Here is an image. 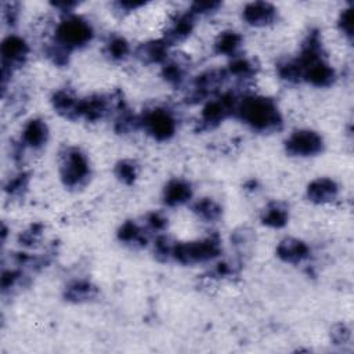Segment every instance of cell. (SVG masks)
I'll return each mask as SVG.
<instances>
[{"instance_id": "cell-31", "label": "cell", "mask_w": 354, "mask_h": 354, "mask_svg": "<svg viewBox=\"0 0 354 354\" xmlns=\"http://www.w3.org/2000/svg\"><path fill=\"white\" fill-rule=\"evenodd\" d=\"M173 248H174V243L169 238L159 236L155 242L153 252H155L156 257H159L160 260H169V259H171Z\"/></svg>"}, {"instance_id": "cell-37", "label": "cell", "mask_w": 354, "mask_h": 354, "mask_svg": "<svg viewBox=\"0 0 354 354\" xmlns=\"http://www.w3.org/2000/svg\"><path fill=\"white\" fill-rule=\"evenodd\" d=\"M116 6L123 10V11H134L140 7L144 6V3H138V1H118Z\"/></svg>"}, {"instance_id": "cell-4", "label": "cell", "mask_w": 354, "mask_h": 354, "mask_svg": "<svg viewBox=\"0 0 354 354\" xmlns=\"http://www.w3.org/2000/svg\"><path fill=\"white\" fill-rule=\"evenodd\" d=\"M220 253V243L214 238H206L194 242L174 243L171 259L181 264H198L210 261Z\"/></svg>"}, {"instance_id": "cell-11", "label": "cell", "mask_w": 354, "mask_h": 354, "mask_svg": "<svg viewBox=\"0 0 354 354\" xmlns=\"http://www.w3.org/2000/svg\"><path fill=\"white\" fill-rule=\"evenodd\" d=\"M113 108V101L106 95H91L84 100H80V118H84L90 122L102 119Z\"/></svg>"}, {"instance_id": "cell-17", "label": "cell", "mask_w": 354, "mask_h": 354, "mask_svg": "<svg viewBox=\"0 0 354 354\" xmlns=\"http://www.w3.org/2000/svg\"><path fill=\"white\" fill-rule=\"evenodd\" d=\"M192 198V188L188 181L181 178L170 180L163 189V202L167 206H181Z\"/></svg>"}, {"instance_id": "cell-35", "label": "cell", "mask_w": 354, "mask_h": 354, "mask_svg": "<svg viewBox=\"0 0 354 354\" xmlns=\"http://www.w3.org/2000/svg\"><path fill=\"white\" fill-rule=\"evenodd\" d=\"M147 224L148 227L152 230V231H162L165 230L166 224H167V220L166 217H163L160 213H151L148 214L147 217Z\"/></svg>"}, {"instance_id": "cell-12", "label": "cell", "mask_w": 354, "mask_h": 354, "mask_svg": "<svg viewBox=\"0 0 354 354\" xmlns=\"http://www.w3.org/2000/svg\"><path fill=\"white\" fill-rule=\"evenodd\" d=\"M48 140V127L47 123L39 118L29 119L21 133V142L25 147H29L32 149H39L43 145H46Z\"/></svg>"}, {"instance_id": "cell-36", "label": "cell", "mask_w": 354, "mask_h": 354, "mask_svg": "<svg viewBox=\"0 0 354 354\" xmlns=\"http://www.w3.org/2000/svg\"><path fill=\"white\" fill-rule=\"evenodd\" d=\"M76 6H77L76 1H55V3H53V7H55L57 10L64 12L65 15L72 14V11Z\"/></svg>"}, {"instance_id": "cell-22", "label": "cell", "mask_w": 354, "mask_h": 354, "mask_svg": "<svg viewBox=\"0 0 354 354\" xmlns=\"http://www.w3.org/2000/svg\"><path fill=\"white\" fill-rule=\"evenodd\" d=\"M261 221L267 227L281 228L288 223V209L282 203L272 202L264 209L261 214Z\"/></svg>"}, {"instance_id": "cell-5", "label": "cell", "mask_w": 354, "mask_h": 354, "mask_svg": "<svg viewBox=\"0 0 354 354\" xmlns=\"http://www.w3.org/2000/svg\"><path fill=\"white\" fill-rule=\"evenodd\" d=\"M1 86L6 90L8 77L12 72L22 66L29 54V46L26 40L18 35H8L1 41Z\"/></svg>"}, {"instance_id": "cell-15", "label": "cell", "mask_w": 354, "mask_h": 354, "mask_svg": "<svg viewBox=\"0 0 354 354\" xmlns=\"http://www.w3.org/2000/svg\"><path fill=\"white\" fill-rule=\"evenodd\" d=\"M339 194L337 184L328 177L313 180L307 187V196L314 203H328Z\"/></svg>"}, {"instance_id": "cell-20", "label": "cell", "mask_w": 354, "mask_h": 354, "mask_svg": "<svg viewBox=\"0 0 354 354\" xmlns=\"http://www.w3.org/2000/svg\"><path fill=\"white\" fill-rule=\"evenodd\" d=\"M95 295H97L95 286L91 282L84 281V279L73 281L72 283L68 285V288L65 290V297L75 303L91 300Z\"/></svg>"}, {"instance_id": "cell-7", "label": "cell", "mask_w": 354, "mask_h": 354, "mask_svg": "<svg viewBox=\"0 0 354 354\" xmlns=\"http://www.w3.org/2000/svg\"><path fill=\"white\" fill-rule=\"evenodd\" d=\"M286 152L292 156H314L324 148L322 137L310 129H300L293 131L285 141Z\"/></svg>"}, {"instance_id": "cell-2", "label": "cell", "mask_w": 354, "mask_h": 354, "mask_svg": "<svg viewBox=\"0 0 354 354\" xmlns=\"http://www.w3.org/2000/svg\"><path fill=\"white\" fill-rule=\"evenodd\" d=\"M94 36L91 24L80 15L68 14L55 26L54 43L66 51L87 46Z\"/></svg>"}, {"instance_id": "cell-28", "label": "cell", "mask_w": 354, "mask_h": 354, "mask_svg": "<svg viewBox=\"0 0 354 354\" xmlns=\"http://www.w3.org/2000/svg\"><path fill=\"white\" fill-rule=\"evenodd\" d=\"M115 174L116 177L124 183V184H131L138 174V167L137 165L130 160V159H123L115 166Z\"/></svg>"}, {"instance_id": "cell-27", "label": "cell", "mask_w": 354, "mask_h": 354, "mask_svg": "<svg viewBox=\"0 0 354 354\" xmlns=\"http://www.w3.org/2000/svg\"><path fill=\"white\" fill-rule=\"evenodd\" d=\"M118 235H119V239L124 243H140L144 239V232L141 227L137 225L134 221H126L120 227Z\"/></svg>"}, {"instance_id": "cell-32", "label": "cell", "mask_w": 354, "mask_h": 354, "mask_svg": "<svg viewBox=\"0 0 354 354\" xmlns=\"http://www.w3.org/2000/svg\"><path fill=\"white\" fill-rule=\"evenodd\" d=\"M221 6L220 1H213V0H207V1H195L191 4L189 11L198 17V15H206L210 12H214L218 10V7Z\"/></svg>"}, {"instance_id": "cell-30", "label": "cell", "mask_w": 354, "mask_h": 354, "mask_svg": "<svg viewBox=\"0 0 354 354\" xmlns=\"http://www.w3.org/2000/svg\"><path fill=\"white\" fill-rule=\"evenodd\" d=\"M337 26L340 32L351 40L353 37V7H347L342 10L339 19H337Z\"/></svg>"}, {"instance_id": "cell-34", "label": "cell", "mask_w": 354, "mask_h": 354, "mask_svg": "<svg viewBox=\"0 0 354 354\" xmlns=\"http://www.w3.org/2000/svg\"><path fill=\"white\" fill-rule=\"evenodd\" d=\"M18 10H19V4L15 1L3 3V18L8 25L15 24L18 18Z\"/></svg>"}, {"instance_id": "cell-24", "label": "cell", "mask_w": 354, "mask_h": 354, "mask_svg": "<svg viewBox=\"0 0 354 354\" xmlns=\"http://www.w3.org/2000/svg\"><path fill=\"white\" fill-rule=\"evenodd\" d=\"M130 44L122 36H112L105 43V54L113 61H123L130 54Z\"/></svg>"}, {"instance_id": "cell-21", "label": "cell", "mask_w": 354, "mask_h": 354, "mask_svg": "<svg viewBox=\"0 0 354 354\" xmlns=\"http://www.w3.org/2000/svg\"><path fill=\"white\" fill-rule=\"evenodd\" d=\"M192 212L206 223H214L221 217V206L210 198L196 201L192 206Z\"/></svg>"}, {"instance_id": "cell-19", "label": "cell", "mask_w": 354, "mask_h": 354, "mask_svg": "<svg viewBox=\"0 0 354 354\" xmlns=\"http://www.w3.org/2000/svg\"><path fill=\"white\" fill-rule=\"evenodd\" d=\"M242 43H243V37L238 32L224 30L216 37L213 47L217 54L235 58V57H238Z\"/></svg>"}, {"instance_id": "cell-10", "label": "cell", "mask_w": 354, "mask_h": 354, "mask_svg": "<svg viewBox=\"0 0 354 354\" xmlns=\"http://www.w3.org/2000/svg\"><path fill=\"white\" fill-rule=\"evenodd\" d=\"M195 28V15L191 11L178 12L170 19L165 33V40L171 46L176 41L187 39Z\"/></svg>"}, {"instance_id": "cell-26", "label": "cell", "mask_w": 354, "mask_h": 354, "mask_svg": "<svg viewBox=\"0 0 354 354\" xmlns=\"http://www.w3.org/2000/svg\"><path fill=\"white\" fill-rule=\"evenodd\" d=\"M278 75L288 82H299L303 79V69L297 59H288L277 66Z\"/></svg>"}, {"instance_id": "cell-29", "label": "cell", "mask_w": 354, "mask_h": 354, "mask_svg": "<svg viewBox=\"0 0 354 354\" xmlns=\"http://www.w3.org/2000/svg\"><path fill=\"white\" fill-rule=\"evenodd\" d=\"M28 184H29V176L26 173H19L12 178H10L4 188H6V192H8L12 196H17V195H22V192L28 188Z\"/></svg>"}, {"instance_id": "cell-33", "label": "cell", "mask_w": 354, "mask_h": 354, "mask_svg": "<svg viewBox=\"0 0 354 354\" xmlns=\"http://www.w3.org/2000/svg\"><path fill=\"white\" fill-rule=\"evenodd\" d=\"M21 279V272L18 270H4L1 274V290L7 292L8 289L17 286Z\"/></svg>"}, {"instance_id": "cell-9", "label": "cell", "mask_w": 354, "mask_h": 354, "mask_svg": "<svg viewBox=\"0 0 354 354\" xmlns=\"http://www.w3.org/2000/svg\"><path fill=\"white\" fill-rule=\"evenodd\" d=\"M243 21L256 28H264L277 19V8L268 1H252L242 10Z\"/></svg>"}, {"instance_id": "cell-18", "label": "cell", "mask_w": 354, "mask_h": 354, "mask_svg": "<svg viewBox=\"0 0 354 354\" xmlns=\"http://www.w3.org/2000/svg\"><path fill=\"white\" fill-rule=\"evenodd\" d=\"M53 106L54 109L68 119H77L80 118V100L76 98L68 90H58L53 95Z\"/></svg>"}, {"instance_id": "cell-14", "label": "cell", "mask_w": 354, "mask_h": 354, "mask_svg": "<svg viewBox=\"0 0 354 354\" xmlns=\"http://www.w3.org/2000/svg\"><path fill=\"white\" fill-rule=\"evenodd\" d=\"M303 79L317 87H326L335 80V69L322 58L308 64L303 69Z\"/></svg>"}, {"instance_id": "cell-8", "label": "cell", "mask_w": 354, "mask_h": 354, "mask_svg": "<svg viewBox=\"0 0 354 354\" xmlns=\"http://www.w3.org/2000/svg\"><path fill=\"white\" fill-rule=\"evenodd\" d=\"M238 104V98L228 93L216 100H210L202 108L201 112V122L206 127H214L220 124L225 118L235 113V108Z\"/></svg>"}, {"instance_id": "cell-23", "label": "cell", "mask_w": 354, "mask_h": 354, "mask_svg": "<svg viewBox=\"0 0 354 354\" xmlns=\"http://www.w3.org/2000/svg\"><path fill=\"white\" fill-rule=\"evenodd\" d=\"M227 73L230 76H234L235 79L246 80V79H250V77H253L256 75V65L249 58L235 57L231 61Z\"/></svg>"}, {"instance_id": "cell-6", "label": "cell", "mask_w": 354, "mask_h": 354, "mask_svg": "<svg viewBox=\"0 0 354 354\" xmlns=\"http://www.w3.org/2000/svg\"><path fill=\"white\" fill-rule=\"evenodd\" d=\"M140 126L155 140L166 141L171 138L177 129L174 115L165 108H153L140 118Z\"/></svg>"}, {"instance_id": "cell-25", "label": "cell", "mask_w": 354, "mask_h": 354, "mask_svg": "<svg viewBox=\"0 0 354 354\" xmlns=\"http://www.w3.org/2000/svg\"><path fill=\"white\" fill-rule=\"evenodd\" d=\"M162 75H163V77L167 83H170L173 86H180L185 80L187 69H185V65L181 61L171 59V61H166L163 64Z\"/></svg>"}, {"instance_id": "cell-1", "label": "cell", "mask_w": 354, "mask_h": 354, "mask_svg": "<svg viewBox=\"0 0 354 354\" xmlns=\"http://www.w3.org/2000/svg\"><path fill=\"white\" fill-rule=\"evenodd\" d=\"M235 113L248 126L260 133H271L282 126V116L277 104L263 95H246L238 100Z\"/></svg>"}, {"instance_id": "cell-3", "label": "cell", "mask_w": 354, "mask_h": 354, "mask_svg": "<svg viewBox=\"0 0 354 354\" xmlns=\"http://www.w3.org/2000/svg\"><path fill=\"white\" fill-rule=\"evenodd\" d=\"M59 176L66 187H82L90 177V163L87 156L77 148L65 149L61 155Z\"/></svg>"}, {"instance_id": "cell-13", "label": "cell", "mask_w": 354, "mask_h": 354, "mask_svg": "<svg viewBox=\"0 0 354 354\" xmlns=\"http://www.w3.org/2000/svg\"><path fill=\"white\" fill-rule=\"evenodd\" d=\"M169 46L165 39L149 40L138 46L136 57L144 64H165L169 58Z\"/></svg>"}, {"instance_id": "cell-16", "label": "cell", "mask_w": 354, "mask_h": 354, "mask_svg": "<svg viewBox=\"0 0 354 354\" xmlns=\"http://www.w3.org/2000/svg\"><path fill=\"white\" fill-rule=\"evenodd\" d=\"M277 254L285 263L297 264V263H301L303 260H306L308 257L310 249L300 239L285 238L277 246Z\"/></svg>"}]
</instances>
